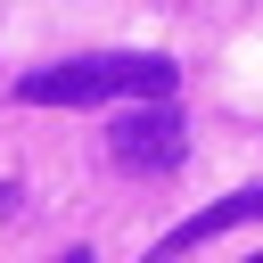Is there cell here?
I'll list each match as a JSON object with an SVG mask.
<instances>
[{
    "label": "cell",
    "mask_w": 263,
    "mask_h": 263,
    "mask_svg": "<svg viewBox=\"0 0 263 263\" xmlns=\"http://www.w3.org/2000/svg\"><path fill=\"white\" fill-rule=\"evenodd\" d=\"M181 148H189V132H181L173 107H140V115H123L107 132V156L123 173H164V164H181Z\"/></svg>",
    "instance_id": "obj_2"
},
{
    "label": "cell",
    "mask_w": 263,
    "mask_h": 263,
    "mask_svg": "<svg viewBox=\"0 0 263 263\" xmlns=\"http://www.w3.org/2000/svg\"><path fill=\"white\" fill-rule=\"evenodd\" d=\"M230 222H263V189H238V197H222V205L189 214L173 238H156V247H148V263H173V255H189L197 238H214V230H230Z\"/></svg>",
    "instance_id": "obj_3"
},
{
    "label": "cell",
    "mask_w": 263,
    "mask_h": 263,
    "mask_svg": "<svg viewBox=\"0 0 263 263\" xmlns=\"http://www.w3.org/2000/svg\"><path fill=\"white\" fill-rule=\"evenodd\" d=\"M247 263H263V255H247Z\"/></svg>",
    "instance_id": "obj_4"
},
{
    "label": "cell",
    "mask_w": 263,
    "mask_h": 263,
    "mask_svg": "<svg viewBox=\"0 0 263 263\" xmlns=\"http://www.w3.org/2000/svg\"><path fill=\"white\" fill-rule=\"evenodd\" d=\"M173 82L181 66L156 58V49H107V58H66V66H41L16 82L25 107H99V99H156L173 107Z\"/></svg>",
    "instance_id": "obj_1"
}]
</instances>
